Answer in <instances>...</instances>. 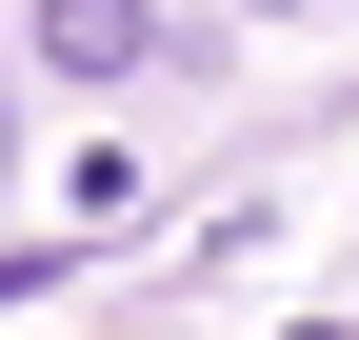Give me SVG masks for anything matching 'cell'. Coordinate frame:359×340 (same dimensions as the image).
<instances>
[{"instance_id":"6da1fadb","label":"cell","mask_w":359,"mask_h":340,"mask_svg":"<svg viewBox=\"0 0 359 340\" xmlns=\"http://www.w3.org/2000/svg\"><path fill=\"white\" fill-rule=\"evenodd\" d=\"M40 60L60 80H140L160 60V0H40Z\"/></svg>"},{"instance_id":"7a4b0ae2","label":"cell","mask_w":359,"mask_h":340,"mask_svg":"<svg viewBox=\"0 0 359 340\" xmlns=\"http://www.w3.org/2000/svg\"><path fill=\"white\" fill-rule=\"evenodd\" d=\"M280 340H339V320H280Z\"/></svg>"},{"instance_id":"3957f363","label":"cell","mask_w":359,"mask_h":340,"mask_svg":"<svg viewBox=\"0 0 359 340\" xmlns=\"http://www.w3.org/2000/svg\"><path fill=\"white\" fill-rule=\"evenodd\" d=\"M0 181H20V140H0Z\"/></svg>"}]
</instances>
